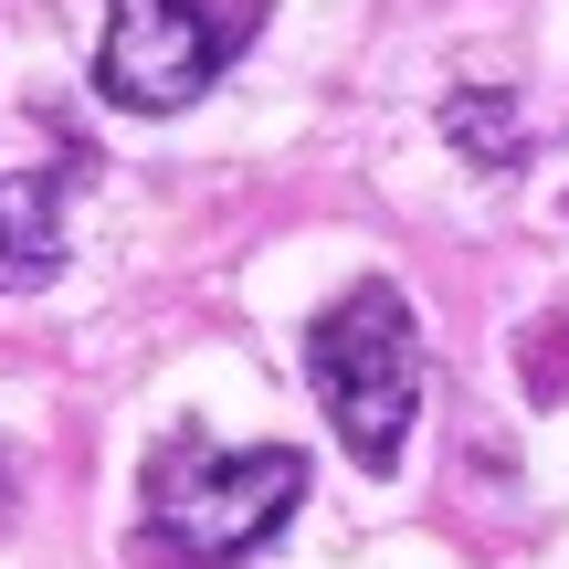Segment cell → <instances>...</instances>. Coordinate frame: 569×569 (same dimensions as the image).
Instances as JSON below:
<instances>
[{
    "label": "cell",
    "mask_w": 569,
    "mask_h": 569,
    "mask_svg": "<svg viewBox=\"0 0 569 569\" xmlns=\"http://www.w3.org/2000/svg\"><path fill=\"white\" fill-rule=\"evenodd\" d=\"M63 264V169H0V296L53 284Z\"/></svg>",
    "instance_id": "obj_4"
},
{
    "label": "cell",
    "mask_w": 569,
    "mask_h": 569,
    "mask_svg": "<svg viewBox=\"0 0 569 569\" xmlns=\"http://www.w3.org/2000/svg\"><path fill=\"white\" fill-rule=\"evenodd\" d=\"M306 369H317V401L338 422L348 465L390 475L411 453V422H422V327H411L401 284H380V274L348 284L306 338Z\"/></svg>",
    "instance_id": "obj_1"
},
{
    "label": "cell",
    "mask_w": 569,
    "mask_h": 569,
    "mask_svg": "<svg viewBox=\"0 0 569 569\" xmlns=\"http://www.w3.org/2000/svg\"><path fill=\"white\" fill-rule=\"evenodd\" d=\"M211 74H222V32L201 21V0H117V11H106V53H96L106 106L169 117V106H190Z\"/></svg>",
    "instance_id": "obj_3"
},
{
    "label": "cell",
    "mask_w": 569,
    "mask_h": 569,
    "mask_svg": "<svg viewBox=\"0 0 569 569\" xmlns=\"http://www.w3.org/2000/svg\"><path fill=\"white\" fill-rule=\"evenodd\" d=\"M306 496V453L296 443H253V453H211V443H159L148 453V538L169 569H232L243 549L296 517Z\"/></svg>",
    "instance_id": "obj_2"
}]
</instances>
